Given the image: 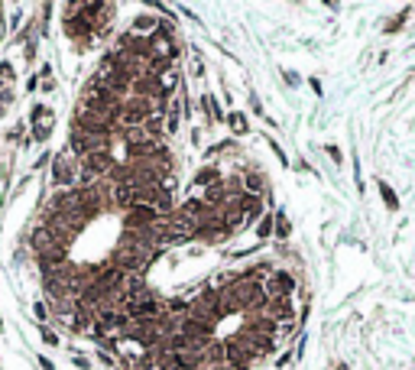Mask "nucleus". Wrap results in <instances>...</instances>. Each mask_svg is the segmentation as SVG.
Returning a JSON list of instances; mask_svg holds the SVG:
<instances>
[{"instance_id":"9d476101","label":"nucleus","mask_w":415,"mask_h":370,"mask_svg":"<svg viewBox=\"0 0 415 370\" xmlns=\"http://www.w3.org/2000/svg\"><path fill=\"white\" fill-rule=\"evenodd\" d=\"M201 107H204V114H208V120H211V123H221V120H224V114H221L218 98H214V94H201Z\"/></svg>"},{"instance_id":"ddd939ff","label":"nucleus","mask_w":415,"mask_h":370,"mask_svg":"<svg viewBox=\"0 0 415 370\" xmlns=\"http://www.w3.org/2000/svg\"><path fill=\"white\" fill-rule=\"evenodd\" d=\"M273 234L279 237V241H286V237L292 234V224H289L286 211H276V228H273Z\"/></svg>"},{"instance_id":"2eb2a0df","label":"nucleus","mask_w":415,"mask_h":370,"mask_svg":"<svg viewBox=\"0 0 415 370\" xmlns=\"http://www.w3.org/2000/svg\"><path fill=\"white\" fill-rule=\"evenodd\" d=\"M39 334H43V341H46L49 347H55V344H59V334H55V331H49V328H43V325H39Z\"/></svg>"},{"instance_id":"412c9836","label":"nucleus","mask_w":415,"mask_h":370,"mask_svg":"<svg viewBox=\"0 0 415 370\" xmlns=\"http://www.w3.org/2000/svg\"><path fill=\"white\" fill-rule=\"evenodd\" d=\"M39 367H43V370H55V367H52V360H49V357H39Z\"/></svg>"},{"instance_id":"39448f33","label":"nucleus","mask_w":415,"mask_h":370,"mask_svg":"<svg viewBox=\"0 0 415 370\" xmlns=\"http://www.w3.org/2000/svg\"><path fill=\"white\" fill-rule=\"evenodd\" d=\"M30 123H33V140L36 143H46L52 133V111L46 104H36L30 111Z\"/></svg>"},{"instance_id":"dca6fc26","label":"nucleus","mask_w":415,"mask_h":370,"mask_svg":"<svg viewBox=\"0 0 415 370\" xmlns=\"http://www.w3.org/2000/svg\"><path fill=\"white\" fill-rule=\"evenodd\" d=\"M324 149H328V156H331V159L337 162V166H341V162H344V159H341V149H337L334 143H328V146H324Z\"/></svg>"},{"instance_id":"a211bd4d","label":"nucleus","mask_w":415,"mask_h":370,"mask_svg":"<svg viewBox=\"0 0 415 370\" xmlns=\"http://www.w3.org/2000/svg\"><path fill=\"white\" fill-rule=\"evenodd\" d=\"M292 357H295V351H286L282 357H276V367H286V364H292Z\"/></svg>"},{"instance_id":"aec40b11","label":"nucleus","mask_w":415,"mask_h":370,"mask_svg":"<svg viewBox=\"0 0 415 370\" xmlns=\"http://www.w3.org/2000/svg\"><path fill=\"white\" fill-rule=\"evenodd\" d=\"M75 367H81V370H91V364H88V357H75Z\"/></svg>"},{"instance_id":"0eeeda50","label":"nucleus","mask_w":415,"mask_h":370,"mask_svg":"<svg viewBox=\"0 0 415 370\" xmlns=\"http://www.w3.org/2000/svg\"><path fill=\"white\" fill-rule=\"evenodd\" d=\"M159 20L162 17H153V13H136L133 17V26H130V33H136V36H153L156 33V26H159Z\"/></svg>"},{"instance_id":"f03ea898","label":"nucleus","mask_w":415,"mask_h":370,"mask_svg":"<svg viewBox=\"0 0 415 370\" xmlns=\"http://www.w3.org/2000/svg\"><path fill=\"white\" fill-rule=\"evenodd\" d=\"M78 179V159H72L68 153L52 156V185L55 189H75Z\"/></svg>"},{"instance_id":"4468645a","label":"nucleus","mask_w":415,"mask_h":370,"mask_svg":"<svg viewBox=\"0 0 415 370\" xmlns=\"http://www.w3.org/2000/svg\"><path fill=\"white\" fill-rule=\"evenodd\" d=\"M405 17H409V10H402V13H396V17H392V20H389V23H386V26H383V33H386V36H392V33H399V30H402V26H405Z\"/></svg>"},{"instance_id":"7ed1b4c3","label":"nucleus","mask_w":415,"mask_h":370,"mask_svg":"<svg viewBox=\"0 0 415 370\" xmlns=\"http://www.w3.org/2000/svg\"><path fill=\"white\" fill-rule=\"evenodd\" d=\"M253 354L247 351L244 344H240L237 338H231V341H224V367L227 370H250L253 367Z\"/></svg>"},{"instance_id":"9b49d317","label":"nucleus","mask_w":415,"mask_h":370,"mask_svg":"<svg viewBox=\"0 0 415 370\" xmlns=\"http://www.w3.org/2000/svg\"><path fill=\"white\" fill-rule=\"evenodd\" d=\"M273 228H276V218H273V211H266V215L260 218V224H257V237H260V244L273 237Z\"/></svg>"},{"instance_id":"6e6552de","label":"nucleus","mask_w":415,"mask_h":370,"mask_svg":"<svg viewBox=\"0 0 415 370\" xmlns=\"http://www.w3.org/2000/svg\"><path fill=\"white\" fill-rule=\"evenodd\" d=\"M221 179H224V175H221V169L218 166H204L201 172H195V182H191V189H211V185H218Z\"/></svg>"},{"instance_id":"f8f14e48","label":"nucleus","mask_w":415,"mask_h":370,"mask_svg":"<svg viewBox=\"0 0 415 370\" xmlns=\"http://www.w3.org/2000/svg\"><path fill=\"white\" fill-rule=\"evenodd\" d=\"M376 189H379V195H383V205H386V208L396 211V208H399V198H396V192H392V185L379 179V182H376Z\"/></svg>"},{"instance_id":"f3484780","label":"nucleus","mask_w":415,"mask_h":370,"mask_svg":"<svg viewBox=\"0 0 415 370\" xmlns=\"http://www.w3.org/2000/svg\"><path fill=\"white\" fill-rule=\"evenodd\" d=\"M269 146H273V153L279 156V162H282V166H289V159H286V153H282V146H279V143H273V140H269Z\"/></svg>"},{"instance_id":"20e7f679","label":"nucleus","mask_w":415,"mask_h":370,"mask_svg":"<svg viewBox=\"0 0 415 370\" xmlns=\"http://www.w3.org/2000/svg\"><path fill=\"white\" fill-rule=\"evenodd\" d=\"M234 211H237V215L244 218L247 224L260 221V218L266 215V208H263V198H260V195H250V192H244V195H237V202H234Z\"/></svg>"},{"instance_id":"423d86ee","label":"nucleus","mask_w":415,"mask_h":370,"mask_svg":"<svg viewBox=\"0 0 415 370\" xmlns=\"http://www.w3.org/2000/svg\"><path fill=\"white\" fill-rule=\"evenodd\" d=\"M263 312L273 321H282V325H286V321H295V302L292 299H273V302H266Z\"/></svg>"},{"instance_id":"f257e3e1","label":"nucleus","mask_w":415,"mask_h":370,"mask_svg":"<svg viewBox=\"0 0 415 370\" xmlns=\"http://www.w3.org/2000/svg\"><path fill=\"white\" fill-rule=\"evenodd\" d=\"M295 286H299V279H295L289 270H273L266 279H263V292H266V302H273V299H292Z\"/></svg>"},{"instance_id":"6ab92c4d","label":"nucleus","mask_w":415,"mask_h":370,"mask_svg":"<svg viewBox=\"0 0 415 370\" xmlns=\"http://www.w3.org/2000/svg\"><path fill=\"white\" fill-rule=\"evenodd\" d=\"M33 312H36V318H39V321H43L46 315H49V312H46V305H43V302H36V305H33Z\"/></svg>"},{"instance_id":"1a4fd4ad","label":"nucleus","mask_w":415,"mask_h":370,"mask_svg":"<svg viewBox=\"0 0 415 370\" xmlns=\"http://www.w3.org/2000/svg\"><path fill=\"white\" fill-rule=\"evenodd\" d=\"M224 123H227V127H231L234 130V133H247V130H250V120H247V114L244 111H231V114H227V117H224Z\"/></svg>"}]
</instances>
